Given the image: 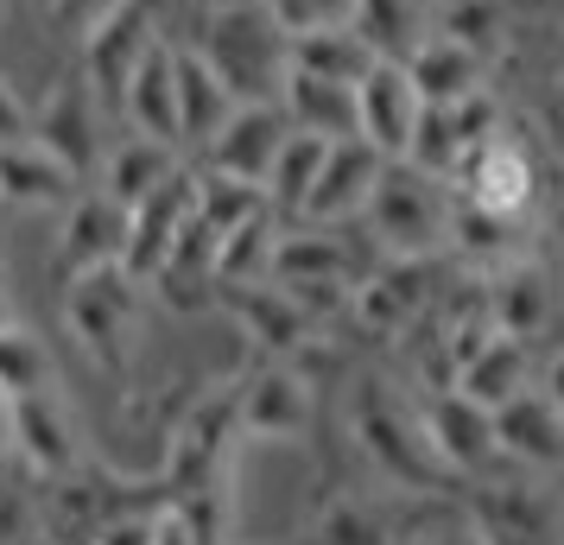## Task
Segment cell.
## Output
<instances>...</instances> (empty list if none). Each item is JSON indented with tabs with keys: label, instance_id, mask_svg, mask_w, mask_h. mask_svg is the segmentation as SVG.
I'll use <instances>...</instances> for the list:
<instances>
[{
	"label": "cell",
	"instance_id": "7",
	"mask_svg": "<svg viewBox=\"0 0 564 545\" xmlns=\"http://www.w3.org/2000/svg\"><path fill=\"white\" fill-rule=\"evenodd\" d=\"M7 457H20L32 482H64L83 469V432L64 393H26L7 400Z\"/></svg>",
	"mask_w": 564,
	"mask_h": 545
},
{
	"label": "cell",
	"instance_id": "10",
	"mask_svg": "<svg viewBox=\"0 0 564 545\" xmlns=\"http://www.w3.org/2000/svg\"><path fill=\"white\" fill-rule=\"evenodd\" d=\"M216 305L235 317V330L254 342L267 362H292L317 342V324L299 312V298L273 280H254V286H216Z\"/></svg>",
	"mask_w": 564,
	"mask_h": 545
},
{
	"label": "cell",
	"instance_id": "13",
	"mask_svg": "<svg viewBox=\"0 0 564 545\" xmlns=\"http://www.w3.org/2000/svg\"><path fill=\"white\" fill-rule=\"evenodd\" d=\"M476 280H482L488 324H495L501 337H520V342L545 337V324L558 312V280H552L545 260L513 254V260H501L495 273H476Z\"/></svg>",
	"mask_w": 564,
	"mask_h": 545
},
{
	"label": "cell",
	"instance_id": "1",
	"mask_svg": "<svg viewBox=\"0 0 564 545\" xmlns=\"http://www.w3.org/2000/svg\"><path fill=\"white\" fill-rule=\"evenodd\" d=\"M191 45L235 102H273L292 70V32L267 13V0H216Z\"/></svg>",
	"mask_w": 564,
	"mask_h": 545
},
{
	"label": "cell",
	"instance_id": "14",
	"mask_svg": "<svg viewBox=\"0 0 564 545\" xmlns=\"http://www.w3.org/2000/svg\"><path fill=\"white\" fill-rule=\"evenodd\" d=\"M419 89H412L406 64H368V77L356 83V140H368L381 159H406L412 133H419Z\"/></svg>",
	"mask_w": 564,
	"mask_h": 545
},
{
	"label": "cell",
	"instance_id": "3",
	"mask_svg": "<svg viewBox=\"0 0 564 545\" xmlns=\"http://www.w3.org/2000/svg\"><path fill=\"white\" fill-rule=\"evenodd\" d=\"M349 432H356L361 457L375 464V476H387L393 489L432 494L444 482V464L432 457V444L419 432V400H400L387 381H361L349 400Z\"/></svg>",
	"mask_w": 564,
	"mask_h": 545
},
{
	"label": "cell",
	"instance_id": "43",
	"mask_svg": "<svg viewBox=\"0 0 564 545\" xmlns=\"http://www.w3.org/2000/svg\"><path fill=\"white\" fill-rule=\"evenodd\" d=\"M0 324H13V266L0 260Z\"/></svg>",
	"mask_w": 564,
	"mask_h": 545
},
{
	"label": "cell",
	"instance_id": "12",
	"mask_svg": "<svg viewBox=\"0 0 564 545\" xmlns=\"http://www.w3.org/2000/svg\"><path fill=\"white\" fill-rule=\"evenodd\" d=\"M285 133H292V121L280 115V102H235L229 115H223V128L209 133L197 153H204V172L260 184L267 178V165L280 159Z\"/></svg>",
	"mask_w": 564,
	"mask_h": 545
},
{
	"label": "cell",
	"instance_id": "36",
	"mask_svg": "<svg viewBox=\"0 0 564 545\" xmlns=\"http://www.w3.org/2000/svg\"><path fill=\"white\" fill-rule=\"evenodd\" d=\"M39 539V494L20 489L13 476H0V545Z\"/></svg>",
	"mask_w": 564,
	"mask_h": 545
},
{
	"label": "cell",
	"instance_id": "38",
	"mask_svg": "<svg viewBox=\"0 0 564 545\" xmlns=\"http://www.w3.org/2000/svg\"><path fill=\"white\" fill-rule=\"evenodd\" d=\"M115 0H39V13H45V26H57L64 39H83V32L102 20Z\"/></svg>",
	"mask_w": 564,
	"mask_h": 545
},
{
	"label": "cell",
	"instance_id": "32",
	"mask_svg": "<svg viewBox=\"0 0 564 545\" xmlns=\"http://www.w3.org/2000/svg\"><path fill=\"white\" fill-rule=\"evenodd\" d=\"M57 388V362L45 337H32L26 324H0V400H26V393H52Z\"/></svg>",
	"mask_w": 564,
	"mask_h": 545
},
{
	"label": "cell",
	"instance_id": "27",
	"mask_svg": "<svg viewBox=\"0 0 564 545\" xmlns=\"http://www.w3.org/2000/svg\"><path fill=\"white\" fill-rule=\"evenodd\" d=\"M349 32H356L381 64H406V57L425 45V32H432V7H425V0H356Z\"/></svg>",
	"mask_w": 564,
	"mask_h": 545
},
{
	"label": "cell",
	"instance_id": "29",
	"mask_svg": "<svg viewBox=\"0 0 564 545\" xmlns=\"http://www.w3.org/2000/svg\"><path fill=\"white\" fill-rule=\"evenodd\" d=\"M324 153H330V140H317V133H285L280 159L267 165V178H260V190H267V209L280 216V222H299V209H305L311 184H317V165H324Z\"/></svg>",
	"mask_w": 564,
	"mask_h": 545
},
{
	"label": "cell",
	"instance_id": "37",
	"mask_svg": "<svg viewBox=\"0 0 564 545\" xmlns=\"http://www.w3.org/2000/svg\"><path fill=\"white\" fill-rule=\"evenodd\" d=\"M83 545H153V514H133V508H115L108 520L89 526Z\"/></svg>",
	"mask_w": 564,
	"mask_h": 545
},
{
	"label": "cell",
	"instance_id": "6",
	"mask_svg": "<svg viewBox=\"0 0 564 545\" xmlns=\"http://www.w3.org/2000/svg\"><path fill=\"white\" fill-rule=\"evenodd\" d=\"M463 204L476 209H495V216H513V222H527L539 204V190H545V172H539V153L520 140V133H488L476 153L457 165V178H451Z\"/></svg>",
	"mask_w": 564,
	"mask_h": 545
},
{
	"label": "cell",
	"instance_id": "19",
	"mask_svg": "<svg viewBox=\"0 0 564 545\" xmlns=\"http://www.w3.org/2000/svg\"><path fill=\"white\" fill-rule=\"evenodd\" d=\"M495 450L520 469H564V418L558 406L539 393V381L527 393H513L508 406H495Z\"/></svg>",
	"mask_w": 564,
	"mask_h": 545
},
{
	"label": "cell",
	"instance_id": "11",
	"mask_svg": "<svg viewBox=\"0 0 564 545\" xmlns=\"http://www.w3.org/2000/svg\"><path fill=\"white\" fill-rule=\"evenodd\" d=\"M419 432L432 444V457L444 464V476H482L501 450H495V418L463 400L457 388H432L419 400Z\"/></svg>",
	"mask_w": 564,
	"mask_h": 545
},
{
	"label": "cell",
	"instance_id": "28",
	"mask_svg": "<svg viewBox=\"0 0 564 545\" xmlns=\"http://www.w3.org/2000/svg\"><path fill=\"white\" fill-rule=\"evenodd\" d=\"M229 108H235V96L216 83V70H209L204 57H197V45L178 39V140L184 146H204L209 133L223 128Z\"/></svg>",
	"mask_w": 564,
	"mask_h": 545
},
{
	"label": "cell",
	"instance_id": "4",
	"mask_svg": "<svg viewBox=\"0 0 564 545\" xmlns=\"http://www.w3.org/2000/svg\"><path fill=\"white\" fill-rule=\"evenodd\" d=\"M140 305L147 286L128 280L121 266H96V273H70L64 286V330L77 337V349L108 374H128L133 330H140Z\"/></svg>",
	"mask_w": 564,
	"mask_h": 545
},
{
	"label": "cell",
	"instance_id": "41",
	"mask_svg": "<svg viewBox=\"0 0 564 545\" xmlns=\"http://www.w3.org/2000/svg\"><path fill=\"white\" fill-rule=\"evenodd\" d=\"M153 545H204V539L184 526L178 508H159V514H153Z\"/></svg>",
	"mask_w": 564,
	"mask_h": 545
},
{
	"label": "cell",
	"instance_id": "15",
	"mask_svg": "<svg viewBox=\"0 0 564 545\" xmlns=\"http://www.w3.org/2000/svg\"><path fill=\"white\" fill-rule=\"evenodd\" d=\"M121 248H128V209L108 190L83 184L77 197L57 209V266H64V280L96 273V266H121Z\"/></svg>",
	"mask_w": 564,
	"mask_h": 545
},
{
	"label": "cell",
	"instance_id": "33",
	"mask_svg": "<svg viewBox=\"0 0 564 545\" xmlns=\"http://www.w3.org/2000/svg\"><path fill=\"white\" fill-rule=\"evenodd\" d=\"M267 216V190L260 184H241V178H223V172H204L197 165V222L209 235H229L241 222Z\"/></svg>",
	"mask_w": 564,
	"mask_h": 545
},
{
	"label": "cell",
	"instance_id": "23",
	"mask_svg": "<svg viewBox=\"0 0 564 545\" xmlns=\"http://www.w3.org/2000/svg\"><path fill=\"white\" fill-rule=\"evenodd\" d=\"M184 159L178 146H165V140H147V133H121V140H108L102 165H96V190H108L121 209H133L140 197H153L159 184L178 172Z\"/></svg>",
	"mask_w": 564,
	"mask_h": 545
},
{
	"label": "cell",
	"instance_id": "24",
	"mask_svg": "<svg viewBox=\"0 0 564 545\" xmlns=\"http://www.w3.org/2000/svg\"><path fill=\"white\" fill-rule=\"evenodd\" d=\"M406 77H412V89H419L425 108H451V102H463V96L488 89V64L476 52H463L457 39L425 32V45L406 57Z\"/></svg>",
	"mask_w": 564,
	"mask_h": 545
},
{
	"label": "cell",
	"instance_id": "8",
	"mask_svg": "<svg viewBox=\"0 0 564 545\" xmlns=\"http://www.w3.org/2000/svg\"><path fill=\"white\" fill-rule=\"evenodd\" d=\"M311 374L299 362H260L235 381V432L254 444H299L311 432Z\"/></svg>",
	"mask_w": 564,
	"mask_h": 545
},
{
	"label": "cell",
	"instance_id": "34",
	"mask_svg": "<svg viewBox=\"0 0 564 545\" xmlns=\"http://www.w3.org/2000/svg\"><path fill=\"white\" fill-rule=\"evenodd\" d=\"M311 545H393V533H387V520L368 501L336 494L330 508L317 514V526H311Z\"/></svg>",
	"mask_w": 564,
	"mask_h": 545
},
{
	"label": "cell",
	"instance_id": "9",
	"mask_svg": "<svg viewBox=\"0 0 564 545\" xmlns=\"http://www.w3.org/2000/svg\"><path fill=\"white\" fill-rule=\"evenodd\" d=\"M153 39H165V26H159L153 7H147V0H115L102 20L77 39V57H83L77 77L89 83L102 102H115V96H121V83H128V70L147 57Z\"/></svg>",
	"mask_w": 564,
	"mask_h": 545
},
{
	"label": "cell",
	"instance_id": "42",
	"mask_svg": "<svg viewBox=\"0 0 564 545\" xmlns=\"http://www.w3.org/2000/svg\"><path fill=\"white\" fill-rule=\"evenodd\" d=\"M539 393H545V400L558 406V418H564V349H558L545 368H539Z\"/></svg>",
	"mask_w": 564,
	"mask_h": 545
},
{
	"label": "cell",
	"instance_id": "26",
	"mask_svg": "<svg viewBox=\"0 0 564 545\" xmlns=\"http://www.w3.org/2000/svg\"><path fill=\"white\" fill-rule=\"evenodd\" d=\"M444 254H457L463 266H476V273H495L501 260L527 254V222L463 204L457 190H451V241H444Z\"/></svg>",
	"mask_w": 564,
	"mask_h": 545
},
{
	"label": "cell",
	"instance_id": "35",
	"mask_svg": "<svg viewBox=\"0 0 564 545\" xmlns=\"http://www.w3.org/2000/svg\"><path fill=\"white\" fill-rule=\"evenodd\" d=\"M267 13L285 32H324V26H349L356 0H267Z\"/></svg>",
	"mask_w": 564,
	"mask_h": 545
},
{
	"label": "cell",
	"instance_id": "2",
	"mask_svg": "<svg viewBox=\"0 0 564 545\" xmlns=\"http://www.w3.org/2000/svg\"><path fill=\"white\" fill-rule=\"evenodd\" d=\"M361 222L375 235L381 260H437L451 241V184L419 172L412 159H387Z\"/></svg>",
	"mask_w": 564,
	"mask_h": 545
},
{
	"label": "cell",
	"instance_id": "5",
	"mask_svg": "<svg viewBox=\"0 0 564 545\" xmlns=\"http://www.w3.org/2000/svg\"><path fill=\"white\" fill-rule=\"evenodd\" d=\"M26 140H39V146H45V153H52L77 184H89L96 178V165H102V153H108L102 96H96L83 77L52 83V89L32 102V133Z\"/></svg>",
	"mask_w": 564,
	"mask_h": 545
},
{
	"label": "cell",
	"instance_id": "20",
	"mask_svg": "<svg viewBox=\"0 0 564 545\" xmlns=\"http://www.w3.org/2000/svg\"><path fill=\"white\" fill-rule=\"evenodd\" d=\"M83 184L57 165L39 140H0V209L20 216H52L77 197Z\"/></svg>",
	"mask_w": 564,
	"mask_h": 545
},
{
	"label": "cell",
	"instance_id": "30",
	"mask_svg": "<svg viewBox=\"0 0 564 545\" xmlns=\"http://www.w3.org/2000/svg\"><path fill=\"white\" fill-rule=\"evenodd\" d=\"M432 32L457 39L463 52H476L482 64H495V57L508 52L513 20H508V7H501V0H437V7H432Z\"/></svg>",
	"mask_w": 564,
	"mask_h": 545
},
{
	"label": "cell",
	"instance_id": "40",
	"mask_svg": "<svg viewBox=\"0 0 564 545\" xmlns=\"http://www.w3.org/2000/svg\"><path fill=\"white\" fill-rule=\"evenodd\" d=\"M539 121H545V133L564 146V64L545 77V96H539Z\"/></svg>",
	"mask_w": 564,
	"mask_h": 545
},
{
	"label": "cell",
	"instance_id": "17",
	"mask_svg": "<svg viewBox=\"0 0 564 545\" xmlns=\"http://www.w3.org/2000/svg\"><path fill=\"white\" fill-rule=\"evenodd\" d=\"M387 159L368 146V140H330V153L317 165V184H311L305 209H299V222H317V229H343V222H361V209H368V190L381 178Z\"/></svg>",
	"mask_w": 564,
	"mask_h": 545
},
{
	"label": "cell",
	"instance_id": "25",
	"mask_svg": "<svg viewBox=\"0 0 564 545\" xmlns=\"http://www.w3.org/2000/svg\"><path fill=\"white\" fill-rule=\"evenodd\" d=\"M280 115L299 133L317 140H349L356 133V83H330V77H305V70H285L280 83Z\"/></svg>",
	"mask_w": 564,
	"mask_h": 545
},
{
	"label": "cell",
	"instance_id": "16",
	"mask_svg": "<svg viewBox=\"0 0 564 545\" xmlns=\"http://www.w3.org/2000/svg\"><path fill=\"white\" fill-rule=\"evenodd\" d=\"M115 108H121L128 133H147V140H165V146L184 153V140H178V39L172 32L147 45V57L121 83Z\"/></svg>",
	"mask_w": 564,
	"mask_h": 545
},
{
	"label": "cell",
	"instance_id": "21",
	"mask_svg": "<svg viewBox=\"0 0 564 545\" xmlns=\"http://www.w3.org/2000/svg\"><path fill=\"white\" fill-rule=\"evenodd\" d=\"M273 286H324V280H356V254L343 248L336 229L317 222H280L273 241V266H267Z\"/></svg>",
	"mask_w": 564,
	"mask_h": 545
},
{
	"label": "cell",
	"instance_id": "22",
	"mask_svg": "<svg viewBox=\"0 0 564 545\" xmlns=\"http://www.w3.org/2000/svg\"><path fill=\"white\" fill-rule=\"evenodd\" d=\"M539 381V368H533V342H520V337H495L469 356V362L451 374V388L463 393V400H476L482 413H495V406H508L513 393H527Z\"/></svg>",
	"mask_w": 564,
	"mask_h": 545
},
{
	"label": "cell",
	"instance_id": "31",
	"mask_svg": "<svg viewBox=\"0 0 564 545\" xmlns=\"http://www.w3.org/2000/svg\"><path fill=\"white\" fill-rule=\"evenodd\" d=\"M375 52L361 45L349 26H324V32H292V70L305 77H330V83H361Z\"/></svg>",
	"mask_w": 564,
	"mask_h": 545
},
{
	"label": "cell",
	"instance_id": "44",
	"mask_svg": "<svg viewBox=\"0 0 564 545\" xmlns=\"http://www.w3.org/2000/svg\"><path fill=\"white\" fill-rule=\"evenodd\" d=\"M0 457H7V400H0Z\"/></svg>",
	"mask_w": 564,
	"mask_h": 545
},
{
	"label": "cell",
	"instance_id": "46",
	"mask_svg": "<svg viewBox=\"0 0 564 545\" xmlns=\"http://www.w3.org/2000/svg\"><path fill=\"white\" fill-rule=\"evenodd\" d=\"M0 13H7V0H0Z\"/></svg>",
	"mask_w": 564,
	"mask_h": 545
},
{
	"label": "cell",
	"instance_id": "18",
	"mask_svg": "<svg viewBox=\"0 0 564 545\" xmlns=\"http://www.w3.org/2000/svg\"><path fill=\"white\" fill-rule=\"evenodd\" d=\"M469 526L482 545H545L552 533H564L558 494L539 482H488Z\"/></svg>",
	"mask_w": 564,
	"mask_h": 545
},
{
	"label": "cell",
	"instance_id": "45",
	"mask_svg": "<svg viewBox=\"0 0 564 545\" xmlns=\"http://www.w3.org/2000/svg\"><path fill=\"white\" fill-rule=\"evenodd\" d=\"M558 520H564V494H558Z\"/></svg>",
	"mask_w": 564,
	"mask_h": 545
},
{
	"label": "cell",
	"instance_id": "39",
	"mask_svg": "<svg viewBox=\"0 0 564 545\" xmlns=\"http://www.w3.org/2000/svg\"><path fill=\"white\" fill-rule=\"evenodd\" d=\"M32 133V102L13 89V77L0 70V140H26Z\"/></svg>",
	"mask_w": 564,
	"mask_h": 545
}]
</instances>
